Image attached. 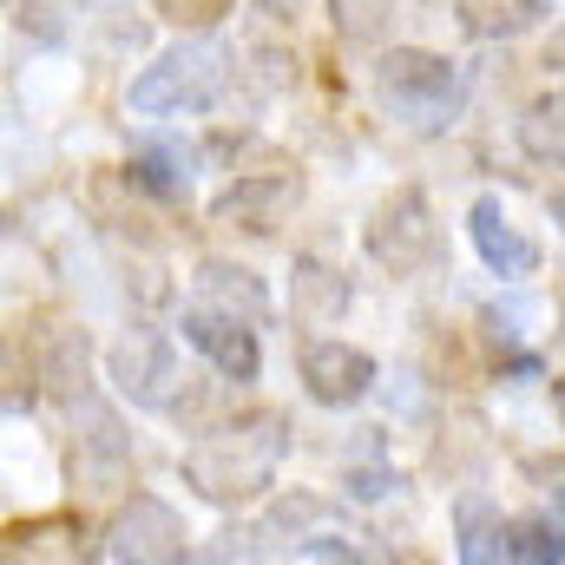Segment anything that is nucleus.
Here are the masks:
<instances>
[{"label": "nucleus", "instance_id": "obj_1", "mask_svg": "<svg viewBox=\"0 0 565 565\" xmlns=\"http://www.w3.org/2000/svg\"><path fill=\"white\" fill-rule=\"evenodd\" d=\"M289 415L282 408H244L231 422H211L184 454L178 473L211 507H250L277 487V467L289 460Z\"/></svg>", "mask_w": 565, "mask_h": 565}, {"label": "nucleus", "instance_id": "obj_2", "mask_svg": "<svg viewBox=\"0 0 565 565\" xmlns=\"http://www.w3.org/2000/svg\"><path fill=\"white\" fill-rule=\"evenodd\" d=\"M231 86H237V53L217 33H191V40L164 46L126 86V106L139 119H178V113H211Z\"/></svg>", "mask_w": 565, "mask_h": 565}, {"label": "nucleus", "instance_id": "obj_3", "mask_svg": "<svg viewBox=\"0 0 565 565\" xmlns=\"http://www.w3.org/2000/svg\"><path fill=\"white\" fill-rule=\"evenodd\" d=\"M375 99L388 119H402L408 132H447L460 119V99H467V79L447 53H427V46H388L375 60Z\"/></svg>", "mask_w": 565, "mask_h": 565}, {"label": "nucleus", "instance_id": "obj_4", "mask_svg": "<svg viewBox=\"0 0 565 565\" xmlns=\"http://www.w3.org/2000/svg\"><path fill=\"white\" fill-rule=\"evenodd\" d=\"M362 250L388 270V277H427L447 264V231L434 224V204L427 191H395L388 204H375L369 231H362Z\"/></svg>", "mask_w": 565, "mask_h": 565}, {"label": "nucleus", "instance_id": "obj_5", "mask_svg": "<svg viewBox=\"0 0 565 565\" xmlns=\"http://www.w3.org/2000/svg\"><path fill=\"white\" fill-rule=\"evenodd\" d=\"M106 382L119 402H132L139 415H171L184 402V362H178V342L164 329H126L113 349H106Z\"/></svg>", "mask_w": 565, "mask_h": 565}, {"label": "nucleus", "instance_id": "obj_6", "mask_svg": "<svg viewBox=\"0 0 565 565\" xmlns=\"http://www.w3.org/2000/svg\"><path fill=\"white\" fill-rule=\"evenodd\" d=\"M184 520L158 500V493H132L93 540V559L99 565H171V559H191L184 546Z\"/></svg>", "mask_w": 565, "mask_h": 565}, {"label": "nucleus", "instance_id": "obj_7", "mask_svg": "<svg viewBox=\"0 0 565 565\" xmlns=\"http://www.w3.org/2000/svg\"><path fill=\"white\" fill-rule=\"evenodd\" d=\"M178 335L211 362V375L217 382H231V388H250L257 375H264V342H257V322L250 316H237V309H224V302H211V296H198V302H184L178 309Z\"/></svg>", "mask_w": 565, "mask_h": 565}, {"label": "nucleus", "instance_id": "obj_8", "mask_svg": "<svg viewBox=\"0 0 565 565\" xmlns=\"http://www.w3.org/2000/svg\"><path fill=\"white\" fill-rule=\"evenodd\" d=\"M296 375H302L309 402H316V408H335V415H342V408H362V402L382 388L375 355L355 349V342H342V335H316V342H302Z\"/></svg>", "mask_w": 565, "mask_h": 565}, {"label": "nucleus", "instance_id": "obj_9", "mask_svg": "<svg viewBox=\"0 0 565 565\" xmlns=\"http://www.w3.org/2000/svg\"><path fill=\"white\" fill-rule=\"evenodd\" d=\"M73 427H86L79 447H73V473H79V487H86V493H113V487H126V473H132V434L119 427L113 402H99V388L73 408Z\"/></svg>", "mask_w": 565, "mask_h": 565}, {"label": "nucleus", "instance_id": "obj_10", "mask_svg": "<svg viewBox=\"0 0 565 565\" xmlns=\"http://www.w3.org/2000/svg\"><path fill=\"white\" fill-rule=\"evenodd\" d=\"M302 204V171H237L211 198V224H244V231H277Z\"/></svg>", "mask_w": 565, "mask_h": 565}, {"label": "nucleus", "instance_id": "obj_11", "mask_svg": "<svg viewBox=\"0 0 565 565\" xmlns=\"http://www.w3.org/2000/svg\"><path fill=\"white\" fill-rule=\"evenodd\" d=\"M467 237H473L480 264H487L500 282H526L533 270H540V244H533V237L507 217V204H500L493 191L467 204Z\"/></svg>", "mask_w": 565, "mask_h": 565}, {"label": "nucleus", "instance_id": "obj_12", "mask_svg": "<svg viewBox=\"0 0 565 565\" xmlns=\"http://www.w3.org/2000/svg\"><path fill=\"white\" fill-rule=\"evenodd\" d=\"M198 145L171 139V132H151V139L132 145V158H126V184L145 191V198H158V204H191V184H198Z\"/></svg>", "mask_w": 565, "mask_h": 565}, {"label": "nucleus", "instance_id": "obj_13", "mask_svg": "<svg viewBox=\"0 0 565 565\" xmlns=\"http://www.w3.org/2000/svg\"><path fill=\"white\" fill-rule=\"evenodd\" d=\"M349 302H355L349 277H342V270H329L322 257H296V264H289V316H296V322L329 329V322H342V316H349Z\"/></svg>", "mask_w": 565, "mask_h": 565}, {"label": "nucleus", "instance_id": "obj_14", "mask_svg": "<svg viewBox=\"0 0 565 565\" xmlns=\"http://www.w3.org/2000/svg\"><path fill=\"white\" fill-rule=\"evenodd\" d=\"M507 526L513 520H500V500L493 493H480V487L454 493V559L460 565L507 559Z\"/></svg>", "mask_w": 565, "mask_h": 565}, {"label": "nucleus", "instance_id": "obj_15", "mask_svg": "<svg viewBox=\"0 0 565 565\" xmlns=\"http://www.w3.org/2000/svg\"><path fill=\"white\" fill-rule=\"evenodd\" d=\"M40 382H46V395L73 415V408L93 395V335H86V329H53L46 349H40Z\"/></svg>", "mask_w": 565, "mask_h": 565}, {"label": "nucleus", "instance_id": "obj_16", "mask_svg": "<svg viewBox=\"0 0 565 565\" xmlns=\"http://www.w3.org/2000/svg\"><path fill=\"white\" fill-rule=\"evenodd\" d=\"M191 282H198V296H211V302H224V309H237V316H250V322L270 316V289H264V277L244 270V264H231V257H204Z\"/></svg>", "mask_w": 565, "mask_h": 565}, {"label": "nucleus", "instance_id": "obj_17", "mask_svg": "<svg viewBox=\"0 0 565 565\" xmlns=\"http://www.w3.org/2000/svg\"><path fill=\"white\" fill-rule=\"evenodd\" d=\"M546 13H553L546 0H460L467 33H480V40H520V33H533Z\"/></svg>", "mask_w": 565, "mask_h": 565}, {"label": "nucleus", "instance_id": "obj_18", "mask_svg": "<svg viewBox=\"0 0 565 565\" xmlns=\"http://www.w3.org/2000/svg\"><path fill=\"white\" fill-rule=\"evenodd\" d=\"M507 559L520 565H565V526L553 513H526L507 526Z\"/></svg>", "mask_w": 565, "mask_h": 565}, {"label": "nucleus", "instance_id": "obj_19", "mask_svg": "<svg viewBox=\"0 0 565 565\" xmlns=\"http://www.w3.org/2000/svg\"><path fill=\"white\" fill-rule=\"evenodd\" d=\"M520 145H526V158H540V164H565V99H540V106H526V119H520Z\"/></svg>", "mask_w": 565, "mask_h": 565}, {"label": "nucleus", "instance_id": "obj_20", "mask_svg": "<svg viewBox=\"0 0 565 565\" xmlns=\"http://www.w3.org/2000/svg\"><path fill=\"white\" fill-rule=\"evenodd\" d=\"M335 507L329 500H316V493H289V500H270V513H264V540H289V553L309 540V526L316 520H329Z\"/></svg>", "mask_w": 565, "mask_h": 565}, {"label": "nucleus", "instance_id": "obj_21", "mask_svg": "<svg viewBox=\"0 0 565 565\" xmlns=\"http://www.w3.org/2000/svg\"><path fill=\"white\" fill-rule=\"evenodd\" d=\"M335 7V33L342 40H382L388 33V20H395V0H329Z\"/></svg>", "mask_w": 565, "mask_h": 565}, {"label": "nucleus", "instance_id": "obj_22", "mask_svg": "<svg viewBox=\"0 0 565 565\" xmlns=\"http://www.w3.org/2000/svg\"><path fill=\"white\" fill-rule=\"evenodd\" d=\"M13 26H20L33 46H46V53H60V46H66V20H60V7H53V0H13Z\"/></svg>", "mask_w": 565, "mask_h": 565}, {"label": "nucleus", "instance_id": "obj_23", "mask_svg": "<svg viewBox=\"0 0 565 565\" xmlns=\"http://www.w3.org/2000/svg\"><path fill=\"white\" fill-rule=\"evenodd\" d=\"M40 362H26L20 369V342H7V395H0V408H7V422H26L33 415V402H40Z\"/></svg>", "mask_w": 565, "mask_h": 565}, {"label": "nucleus", "instance_id": "obj_24", "mask_svg": "<svg viewBox=\"0 0 565 565\" xmlns=\"http://www.w3.org/2000/svg\"><path fill=\"white\" fill-rule=\"evenodd\" d=\"M342 493L349 500H388V493H402V473L395 467H349L342 473Z\"/></svg>", "mask_w": 565, "mask_h": 565}, {"label": "nucleus", "instance_id": "obj_25", "mask_svg": "<svg viewBox=\"0 0 565 565\" xmlns=\"http://www.w3.org/2000/svg\"><path fill=\"white\" fill-rule=\"evenodd\" d=\"M158 13L178 20V26H217L231 13V0H158Z\"/></svg>", "mask_w": 565, "mask_h": 565}, {"label": "nucleus", "instance_id": "obj_26", "mask_svg": "<svg viewBox=\"0 0 565 565\" xmlns=\"http://www.w3.org/2000/svg\"><path fill=\"white\" fill-rule=\"evenodd\" d=\"M296 559H362V546H349V540H335V533H309V540L296 546Z\"/></svg>", "mask_w": 565, "mask_h": 565}, {"label": "nucleus", "instance_id": "obj_27", "mask_svg": "<svg viewBox=\"0 0 565 565\" xmlns=\"http://www.w3.org/2000/svg\"><path fill=\"white\" fill-rule=\"evenodd\" d=\"M546 73H565V26L546 40Z\"/></svg>", "mask_w": 565, "mask_h": 565}, {"label": "nucleus", "instance_id": "obj_28", "mask_svg": "<svg viewBox=\"0 0 565 565\" xmlns=\"http://www.w3.org/2000/svg\"><path fill=\"white\" fill-rule=\"evenodd\" d=\"M546 204H553V224H559V231H565V184H559V191H553V198H546Z\"/></svg>", "mask_w": 565, "mask_h": 565}, {"label": "nucleus", "instance_id": "obj_29", "mask_svg": "<svg viewBox=\"0 0 565 565\" xmlns=\"http://www.w3.org/2000/svg\"><path fill=\"white\" fill-rule=\"evenodd\" d=\"M553 415H559V427H565V375L553 382Z\"/></svg>", "mask_w": 565, "mask_h": 565}, {"label": "nucleus", "instance_id": "obj_30", "mask_svg": "<svg viewBox=\"0 0 565 565\" xmlns=\"http://www.w3.org/2000/svg\"><path fill=\"white\" fill-rule=\"evenodd\" d=\"M73 7H119V0H73Z\"/></svg>", "mask_w": 565, "mask_h": 565}, {"label": "nucleus", "instance_id": "obj_31", "mask_svg": "<svg viewBox=\"0 0 565 565\" xmlns=\"http://www.w3.org/2000/svg\"><path fill=\"white\" fill-rule=\"evenodd\" d=\"M553 507H559V520H565V487H559V493H553Z\"/></svg>", "mask_w": 565, "mask_h": 565}, {"label": "nucleus", "instance_id": "obj_32", "mask_svg": "<svg viewBox=\"0 0 565 565\" xmlns=\"http://www.w3.org/2000/svg\"><path fill=\"white\" fill-rule=\"evenodd\" d=\"M546 7H553V0H546Z\"/></svg>", "mask_w": 565, "mask_h": 565}]
</instances>
